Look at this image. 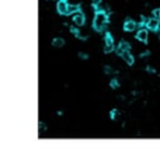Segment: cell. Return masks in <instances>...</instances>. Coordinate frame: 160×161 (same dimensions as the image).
<instances>
[{"label":"cell","mask_w":160,"mask_h":161,"mask_svg":"<svg viewBox=\"0 0 160 161\" xmlns=\"http://www.w3.org/2000/svg\"><path fill=\"white\" fill-rule=\"evenodd\" d=\"M107 21H108V17H107L105 11H97L96 17H94L93 25L96 31H103L107 25Z\"/></svg>","instance_id":"obj_1"},{"label":"cell","mask_w":160,"mask_h":161,"mask_svg":"<svg viewBox=\"0 0 160 161\" xmlns=\"http://www.w3.org/2000/svg\"><path fill=\"white\" fill-rule=\"evenodd\" d=\"M146 27L149 28L150 31H157V30L160 28V18H156V17H153V18L147 20Z\"/></svg>","instance_id":"obj_2"},{"label":"cell","mask_w":160,"mask_h":161,"mask_svg":"<svg viewBox=\"0 0 160 161\" xmlns=\"http://www.w3.org/2000/svg\"><path fill=\"white\" fill-rule=\"evenodd\" d=\"M114 49V38L110 35V34H107L105 35V45H104V51L105 52H111Z\"/></svg>","instance_id":"obj_3"},{"label":"cell","mask_w":160,"mask_h":161,"mask_svg":"<svg viewBox=\"0 0 160 161\" xmlns=\"http://www.w3.org/2000/svg\"><path fill=\"white\" fill-rule=\"evenodd\" d=\"M129 49H131L129 43L125 42V41H122V42H120V45H118V48H117V53L122 56L125 52H129Z\"/></svg>","instance_id":"obj_4"},{"label":"cell","mask_w":160,"mask_h":161,"mask_svg":"<svg viewBox=\"0 0 160 161\" xmlns=\"http://www.w3.org/2000/svg\"><path fill=\"white\" fill-rule=\"evenodd\" d=\"M73 21L77 27H82L84 24V14L82 11H77V13L73 14Z\"/></svg>","instance_id":"obj_5"},{"label":"cell","mask_w":160,"mask_h":161,"mask_svg":"<svg viewBox=\"0 0 160 161\" xmlns=\"http://www.w3.org/2000/svg\"><path fill=\"white\" fill-rule=\"evenodd\" d=\"M67 9H69V4L65 0H60L58 3V13L59 14H67Z\"/></svg>","instance_id":"obj_6"},{"label":"cell","mask_w":160,"mask_h":161,"mask_svg":"<svg viewBox=\"0 0 160 161\" xmlns=\"http://www.w3.org/2000/svg\"><path fill=\"white\" fill-rule=\"evenodd\" d=\"M135 28H136V23L133 20H127L124 23V30L125 31H133Z\"/></svg>","instance_id":"obj_7"},{"label":"cell","mask_w":160,"mask_h":161,"mask_svg":"<svg viewBox=\"0 0 160 161\" xmlns=\"http://www.w3.org/2000/svg\"><path fill=\"white\" fill-rule=\"evenodd\" d=\"M136 38L140 41V42H146L147 41V31L146 30H140L139 32L136 34Z\"/></svg>","instance_id":"obj_8"},{"label":"cell","mask_w":160,"mask_h":161,"mask_svg":"<svg viewBox=\"0 0 160 161\" xmlns=\"http://www.w3.org/2000/svg\"><path fill=\"white\" fill-rule=\"evenodd\" d=\"M63 45H65V41L62 38H55L52 41V46H55V48H62Z\"/></svg>","instance_id":"obj_9"},{"label":"cell","mask_w":160,"mask_h":161,"mask_svg":"<svg viewBox=\"0 0 160 161\" xmlns=\"http://www.w3.org/2000/svg\"><path fill=\"white\" fill-rule=\"evenodd\" d=\"M80 10L79 4H69V9H67V14H74Z\"/></svg>","instance_id":"obj_10"},{"label":"cell","mask_w":160,"mask_h":161,"mask_svg":"<svg viewBox=\"0 0 160 161\" xmlns=\"http://www.w3.org/2000/svg\"><path fill=\"white\" fill-rule=\"evenodd\" d=\"M122 59L125 60L128 65H132V63H133V58H132V55H131L129 52H125V53H124V55H122Z\"/></svg>","instance_id":"obj_11"},{"label":"cell","mask_w":160,"mask_h":161,"mask_svg":"<svg viewBox=\"0 0 160 161\" xmlns=\"http://www.w3.org/2000/svg\"><path fill=\"white\" fill-rule=\"evenodd\" d=\"M96 10L97 11H105L107 13V6H104L103 3H100V4H97L96 6Z\"/></svg>","instance_id":"obj_12"},{"label":"cell","mask_w":160,"mask_h":161,"mask_svg":"<svg viewBox=\"0 0 160 161\" xmlns=\"http://www.w3.org/2000/svg\"><path fill=\"white\" fill-rule=\"evenodd\" d=\"M104 72H105L107 74H112V73H115L114 72V69L112 67H110V66H104Z\"/></svg>","instance_id":"obj_13"},{"label":"cell","mask_w":160,"mask_h":161,"mask_svg":"<svg viewBox=\"0 0 160 161\" xmlns=\"http://www.w3.org/2000/svg\"><path fill=\"white\" fill-rule=\"evenodd\" d=\"M110 86L112 87V88H118V86H120V83H118V80H111V83H110Z\"/></svg>","instance_id":"obj_14"},{"label":"cell","mask_w":160,"mask_h":161,"mask_svg":"<svg viewBox=\"0 0 160 161\" xmlns=\"http://www.w3.org/2000/svg\"><path fill=\"white\" fill-rule=\"evenodd\" d=\"M153 17H156V18H160V10H153Z\"/></svg>","instance_id":"obj_15"},{"label":"cell","mask_w":160,"mask_h":161,"mask_svg":"<svg viewBox=\"0 0 160 161\" xmlns=\"http://www.w3.org/2000/svg\"><path fill=\"white\" fill-rule=\"evenodd\" d=\"M117 114H118V112L115 111V109H114V111H111V112H110V115H111V118H112V119H114V118H117Z\"/></svg>","instance_id":"obj_16"},{"label":"cell","mask_w":160,"mask_h":161,"mask_svg":"<svg viewBox=\"0 0 160 161\" xmlns=\"http://www.w3.org/2000/svg\"><path fill=\"white\" fill-rule=\"evenodd\" d=\"M91 3H93V6L96 7L97 4H100V3H101V0H91Z\"/></svg>","instance_id":"obj_17"},{"label":"cell","mask_w":160,"mask_h":161,"mask_svg":"<svg viewBox=\"0 0 160 161\" xmlns=\"http://www.w3.org/2000/svg\"><path fill=\"white\" fill-rule=\"evenodd\" d=\"M38 126H40V132H42L44 129H45V125H44L42 122H40V123H38Z\"/></svg>","instance_id":"obj_18"}]
</instances>
